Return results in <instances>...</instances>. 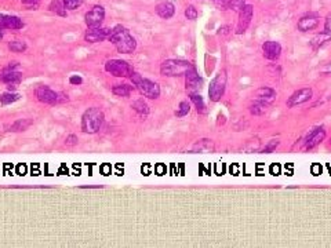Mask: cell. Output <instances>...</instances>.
<instances>
[{
	"label": "cell",
	"mask_w": 331,
	"mask_h": 248,
	"mask_svg": "<svg viewBox=\"0 0 331 248\" xmlns=\"http://www.w3.org/2000/svg\"><path fill=\"white\" fill-rule=\"evenodd\" d=\"M109 40L117 48V51L123 53V54H130L137 48L135 39L132 38L130 31L126 26H122V25H117V26H115L112 29Z\"/></svg>",
	"instance_id": "6da1fadb"
},
{
	"label": "cell",
	"mask_w": 331,
	"mask_h": 248,
	"mask_svg": "<svg viewBox=\"0 0 331 248\" xmlns=\"http://www.w3.org/2000/svg\"><path fill=\"white\" fill-rule=\"evenodd\" d=\"M130 79L132 84L137 87V90L144 97H147L149 100H156V98L160 97V87H159L157 83H154V82L149 80V79L142 78L141 75L135 73V72L131 75Z\"/></svg>",
	"instance_id": "7a4b0ae2"
},
{
	"label": "cell",
	"mask_w": 331,
	"mask_h": 248,
	"mask_svg": "<svg viewBox=\"0 0 331 248\" xmlns=\"http://www.w3.org/2000/svg\"><path fill=\"white\" fill-rule=\"evenodd\" d=\"M193 65L189 61L185 60H167L160 65V73L163 76L169 78H177V76H185V73L189 69H192Z\"/></svg>",
	"instance_id": "3957f363"
},
{
	"label": "cell",
	"mask_w": 331,
	"mask_h": 248,
	"mask_svg": "<svg viewBox=\"0 0 331 248\" xmlns=\"http://www.w3.org/2000/svg\"><path fill=\"white\" fill-rule=\"evenodd\" d=\"M104 123V113L100 109L90 108L82 117V130L87 134H95Z\"/></svg>",
	"instance_id": "277c9868"
},
{
	"label": "cell",
	"mask_w": 331,
	"mask_h": 248,
	"mask_svg": "<svg viewBox=\"0 0 331 248\" xmlns=\"http://www.w3.org/2000/svg\"><path fill=\"white\" fill-rule=\"evenodd\" d=\"M226 80L228 76L225 72H220L216 78L211 80L210 87H208V98L210 101L218 102L225 94V88H226Z\"/></svg>",
	"instance_id": "5b68a950"
},
{
	"label": "cell",
	"mask_w": 331,
	"mask_h": 248,
	"mask_svg": "<svg viewBox=\"0 0 331 248\" xmlns=\"http://www.w3.org/2000/svg\"><path fill=\"white\" fill-rule=\"evenodd\" d=\"M105 70L116 78H130L134 73L132 66L123 60H110L105 63Z\"/></svg>",
	"instance_id": "8992f818"
},
{
	"label": "cell",
	"mask_w": 331,
	"mask_h": 248,
	"mask_svg": "<svg viewBox=\"0 0 331 248\" xmlns=\"http://www.w3.org/2000/svg\"><path fill=\"white\" fill-rule=\"evenodd\" d=\"M35 94H36V98L39 101L47 103V105H55V103H60V102L68 101V98H65L62 94L55 93L54 90H51L47 85H39Z\"/></svg>",
	"instance_id": "52a82bcc"
},
{
	"label": "cell",
	"mask_w": 331,
	"mask_h": 248,
	"mask_svg": "<svg viewBox=\"0 0 331 248\" xmlns=\"http://www.w3.org/2000/svg\"><path fill=\"white\" fill-rule=\"evenodd\" d=\"M253 14H254V7L251 4H244L243 7L239 10V21H238V26H236V33L242 35L248 29L251 20H253Z\"/></svg>",
	"instance_id": "ba28073f"
},
{
	"label": "cell",
	"mask_w": 331,
	"mask_h": 248,
	"mask_svg": "<svg viewBox=\"0 0 331 248\" xmlns=\"http://www.w3.org/2000/svg\"><path fill=\"white\" fill-rule=\"evenodd\" d=\"M17 63H10L8 66L0 69V82L8 85H16L21 82V72L17 70Z\"/></svg>",
	"instance_id": "9c48e42d"
},
{
	"label": "cell",
	"mask_w": 331,
	"mask_h": 248,
	"mask_svg": "<svg viewBox=\"0 0 331 248\" xmlns=\"http://www.w3.org/2000/svg\"><path fill=\"white\" fill-rule=\"evenodd\" d=\"M201 84H203V80L199 76V73H198V70H196L195 66L185 73V87H186L188 93H198L201 88Z\"/></svg>",
	"instance_id": "30bf717a"
},
{
	"label": "cell",
	"mask_w": 331,
	"mask_h": 248,
	"mask_svg": "<svg viewBox=\"0 0 331 248\" xmlns=\"http://www.w3.org/2000/svg\"><path fill=\"white\" fill-rule=\"evenodd\" d=\"M105 18V8L102 6H94V7L86 14L85 21L87 28H98Z\"/></svg>",
	"instance_id": "8fae6325"
},
{
	"label": "cell",
	"mask_w": 331,
	"mask_h": 248,
	"mask_svg": "<svg viewBox=\"0 0 331 248\" xmlns=\"http://www.w3.org/2000/svg\"><path fill=\"white\" fill-rule=\"evenodd\" d=\"M312 97H313V91H312V88H300V90H297L295 93L291 94V97L287 100V106L288 108H294V106H298L301 103H305V102H308L312 100Z\"/></svg>",
	"instance_id": "7c38bea8"
},
{
	"label": "cell",
	"mask_w": 331,
	"mask_h": 248,
	"mask_svg": "<svg viewBox=\"0 0 331 248\" xmlns=\"http://www.w3.org/2000/svg\"><path fill=\"white\" fill-rule=\"evenodd\" d=\"M110 32H112V29H109V28H101V26H98V28H88L86 31L85 39L88 43H100V41H104L105 39H109Z\"/></svg>",
	"instance_id": "4fadbf2b"
},
{
	"label": "cell",
	"mask_w": 331,
	"mask_h": 248,
	"mask_svg": "<svg viewBox=\"0 0 331 248\" xmlns=\"http://www.w3.org/2000/svg\"><path fill=\"white\" fill-rule=\"evenodd\" d=\"M262 53H264L265 58H268L270 61H275L282 54V46L277 41L268 40L262 44Z\"/></svg>",
	"instance_id": "5bb4252c"
},
{
	"label": "cell",
	"mask_w": 331,
	"mask_h": 248,
	"mask_svg": "<svg viewBox=\"0 0 331 248\" xmlns=\"http://www.w3.org/2000/svg\"><path fill=\"white\" fill-rule=\"evenodd\" d=\"M324 137H326V131H324L323 128H315L313 131L309 134L308 138L305 140L304 150H312L313 147L320 145L322 141L324 140Z\"/></svg>",
	"instance_id": "9a60e30c"
},
{
	"label": "cell",
	"mask_w": 331,
	"mask_h": 248,
	"mask_svg": "<svg viewBox=\"0 0 331 248\" xmlns=\"http://www.w3.org/2000/svg\"><path fill=\"white\" fill-rule=\"evenodd\" d=\"M21 28H23V22L20 17L0 14V29H21Z\"/></svg>",
	"instance_id": "2e32d148"
},
{
	"label": "cell",
	"mask_w": 331,
	"mask_h": 248,
	"mask_svg": "<svg viewBox=\"0 0 331 248\" xmlns=\"http://www.w3.org/2000/svg\"><path fill=\"white\" fill-rule=\"evenodd\" d=\"M319 22H320L319 17L315 16V14H309V16L302 17L298 21V23H297V26H298V29L301 32H308L317 28Z\"/></svg>",
	"instance_id": "e0dca14e"
},
{
	"label": "cell",
	"mask_w": 331,
	"mask_h": 248,
	"mask_svg": "<svg viewBox=\"0 0 331 248\" xmlns=\"http://www.w3.org/2000/svg\"><path fill=\"white\" fill-rule=\"evenodd\" d=\"M254 95L255 100L266 102L268 105H270L272 102L276 100V91L273 88H270V87H261V88H258L254 93Z\"/></svg>",
	"instance_id": "ac0fdd59"
},
{
	"label": "cell",
	"mask_w": 331,
	"mask_h": 248,
	"mask_svg": "<svg viewBox=\"0 0 331 248\" xmlns=\"http://www.w3.org/2000/svg\"><path fill=\"white\" fill-rule=\"evenodd\" d=\"M156 14L163 20H170L176 14V6L171 1H162L156 6Z\"/></svg>",
	"instance_id": "d6986e66"
},
{
	"label": "cell",
	"mask_w": 331,
	"mask_h": 248,
	"mask_svg": "<svg viewBox=\"0 0 331 248\" xmlns=\"http://www.w3.org/2000/svg\"><path fill=\"white\" fill-rule=\"evenodd\" d=\"M132 109L138 113L139 116H147L149 113V106H148V103L142 98L132 102Z\"/></svg>",
	"instance_id": "ffe728a7"
},
{
	"label": "cell",
	"mask_w": 331,
	"mask_h": 248,
	"mask_svg": "<svg viewBox=\"0 0 331 248\" xmlns=\"http://www.w3.org/2000/svg\"><path fill=\"white\" fill-rule=\"evenodd\" d=\"M32 122L31 120H28V119H20V120H17L14 123L10 125V131H25L28 127H31Z\"/></svg>",
	"instance_id": "44dd1931"
},
{
	"label": "cell",
	"mask_w": 331,
	"mask_h": 248,
	"mask_svg": "<svg viewBox=\"0 0 331 248\" xmlns=\"http://www.w3.org/2000/svg\"><path fill=\"white\" fill-rule=\"evenodd\" d=\"M112 93L115 94L116 97H130L132 93V87L129 84H116L112 88Z\"/></svg>",
	"instance_id": "7402d4cb"
},
{
	"label": "cell",
	"mask_w": 331,
	"mask_h": 248,
	"mask_svg": "<svg viewBox=\"0 0 331 248\" xmlns=\"http://www.w3.org/2000/svg\"><path fill=\"white\" fill-rule=\"evenodd\" d=\"M191 101L193 102V105L196 106V110H198L200 115H204V113L207 112V109H206V103L203 102V98H201L199 94H196V93L191 94Z\"/></svg>",
	"instance_id": "603a6c76"
},
{
	"label": "cell",
	"mask_w": 331,
	"mask_h": 248,
	"mask_svg": "<svg viewBox=\"0 0 331 248\" xmlns=\"http://www.w3.org/2000/svg\"><path fill=\"white\" fill-rule=\"evenodd\" d=\"M266 110H268V103H266V102L258 101V100L250 106V112H251L253 115H255V116H261V115H264Z\"/></svg>",
	"instance_id": "cb8c5ba5"
},
{
	"label": "cell",
	"mask_w": 331,
	"mask_h": 248,
	"mask_svg": "<svg viewBox=\"0 0 331 248\" xmlns=\"http://www.w3.org/2000/svg\"><path fill=\"white\" fill-rule=\"evenodd\" d=\"M21 98V95L17 93H11V91H6L0 95V102L1 105H10V103H14Z\"/></svg>",
	"instance_id": "d4e9b609"
},
{
	"label": "cell",
	"mask_w": 331,
	"mask_h": 248,
	"mask_svg": "<svg viewBox=\"0 0 331 248\" xmlns=\"http://www.w3.org/2000/svg\"><path fill=\"white\" fill-rule=\"evenodd\" d=\"M50 10L53 13H55V14H58V16H66V8L64 6V1L62 0H53L51 4H50Z\"/></svg>",
	"instance_id": "484cf974"
},
{
	"label": "cell",
	"mask_w": 331,
	"mask_h": 248,
	"mask_svg": "<svg viewBox=\"0 0 331 248\" xmlns=\"http://www.w3.org/2000/svg\"><path fill=\"white\" fill-rule=\"evenodd\" d=\"M8 48L13 53H23L26 50V43L23 40H13L8 43Z\"/></svg>",
	"instance_id": "4316f807"
},
{
	"label": "cell",
	"mask_w": 331,
	"mask_h": 248,
	"mask_svg": "<svg viewBox=\"0 0 331 248\" xmlns=\"http://www.w3.org/2000/svg\"><path fill=\"white\" fill-rule=\"evenodd\" d=\"M189 112H191V103H189L188 101H182V102H179L177 110H176V116L184 117V116H186Z\"/></svg>",
	"instance_id": "83f0119b"
},
{
	"label": "cell",
	"mask_w": 331,
	"mask_h": 248,
	"mask_svg": "<svg viewBox=\"0 0 331 248\" xmlns=\"http://www.w3.org/2000/svg\"><path fill=\"white\" fill-rule=\"evenodd\" d=\"M327 40H330V39H329V38H327V36L324 35L323 32H322L320 35H317L316 38H313V39H312V41H310V46H312V48H313V50H317L319 47L323 46V44L326 43V41H327Z\"/></svg>",
	"instance_id": "f1b7e54d"
},
{
	"label": "cell",
	"mask_w": 331,
	"mask_h": 248,
	"mask_svg": "<svg viewBox=\"0 0 331 248\" xmlns=\"http://www.w3.org/2000/svg\"><path fill=\"white\" fill-rule=\"evenodd\" d=\"M62 1H64V6L66 10H76L83 3V0H62Z\"/></svg>",
	"instance_id": "f546056e"
},
{
	"label": "cell",
	"mask_w": 331,
	"mask_h": 248,
	"mask_svg": "<svg viewBox=\"0 0 331 248\" xmlns=\"http://www.w3.org/2000/svg\"><path fill=\"white\" fill-rule=\"evenodd\" d=\"M198 16H199V13H198V10H196L195 6H188V7L185 8V17H186L188 20L193 21V20L198 18Z\"/></svg>",
	"instance_id": "4dcf8cb0"
},
{
	"label": "cell",
	"mask_w": 331,
	"mask_h": 248,
	"mask_svg": "<svg viewBox=\"0 0 331 248\" xmlns=\"http://www.w3.org/2000/svg\"><path fill=\"white\" fill-rule=\"evenodd\" d=\"M279 140H270L266 145H265V147L262 149V153H270V152H273L275 149H276L277 146H279Z\"/></svg>",
	"instance_id": "1f68e13d"
},
{
	"label": "cell",
	"mask_w": 331,
	"mask_h": 248,
	"mask_svg": "<svg viewBox=\"0 0 331 248\" xmlns=\"http://www.w3.org/2000/svg\"><path fill=\"white\" fill-rule=\"evenodd\" d=\"M244 4H246V0H231L229 8L235 10V11H239L240 8L243 7Z\"/></svg>",
	"instance_id": "d6a6232c"
},
{
	"label": "cell",
	"mask_w": 331,
	"mask_h": 248,
	"mask_svg": "<svg viewBox=\"0 0 331 248\" xmlns=\"http://www.w3.org/2000/svg\"><path fill=\"white\" fill-rule=\"evenodd\" d=\"M323 33L329 38V39H331V16H329L327 18H326V21H324V31Z\"/></svg>",
	"instance_id": "836d02e7"
},
{
	"label": "cell",
	"mask_w": 331,
	"mask_h": 248,
	"mask_svg": "<svg viewBox=\"0 0 331 248\" xmlns=\"http://www.w3.org/2000/svg\"><path fill=\"white\" fill-rule=\"evenodd\" d=\"M213 1L220 10H226V8H229V4H231V0H213Z\"/></svg>",
	"instance_id": "e575fe53"
},
{
	"label": "cell",
	"mask_w": 331,
	"mask_h": 248,
	"mask_svg": "<svg viewBox=\"0 0 331 248\" xmlns=\"http://www.w3.org/2000/svg\"><path fill=\"white\" fill-rule=\"evenodd\" d=\"M21 1H22L23 4L29 8V10H35V8L39 6V1H40V0H21Z\"/></svg>",
	"instance_id": "d590c367"
},
{
	"label": "cell",
	"mask_w": 331,
	"mask_h": 248,
	"mask_svg": "<svg viewBox=\"0 0 331 248\" xmlns=\"http://www.w3.org/2000/svg\"><path fill=\"white\" fill-rule=\"evenodd\" d=\"M69 83L73 85H80L83 83V79L80 78V76H77V75H75V76H70L69 78Z\"/></svg>",
	"instance_id": "8d00e7d4"
},
{
	"label": "cell",
	"mask_w": 331,
	"mask_h": 248,
	"mask_svg": "<svg viewBox=\"0 0 331 248\" xmlns=\"http://www.w3.org/2000/svg\"><path fill=\"white\" fill-rule=\"evenodd\" d=\"M65 144L68 145V146H73V145H76L77 144V137L76 135H69L66 141H65Z\"/></svg>",
	"instance_id": "74e56055"
},
{
	"label": "cell",
	"mask_w": 331,
	"mask_h": 248,
	"mask_svg": "<svg viewBox=\"0 0 331 248\" xmlns=\"http://www.w3.org/2000/svg\"><path fill=\"white\" fill-rule=\"evenodd\" d=\"M220 35H228L229 33V26H222V28H220V32H218Z\"/></svg>",
	"instance_id": "f35d334b"
},
{
	"label": "cell",
	"mask_w": 331,
	"mask_h": 248,
	"mask_svg": "<svg viewBox=\"0 0 331 248\" xmlns=\"http://www.w3.org/2000/svg\"><path fill=\"white\" fill-rule=\"evenodd\" d=\"M326 72H327V73H329V72H331V62H330V65L327 66V69H326Z\"/></svg>",
	"instance_id": "ab89813d"
},
{
	"label": "cell",
	"mask_w": 331,
	"mask_h": 248,
	"mask_svg": "<svg viewBox=\"0 0 331 248\" xmlns=\"http://www.w3.org/2000/svg\"><path fill=\"white\" fill-rule=\"evenodd\" d=\"M3 38V32H1V29H0V39Z\"/></svg>",
	"instance_id": "60d3db41"
},
{
	"label": "cell",
	"mask_w": 331,
	"mask_h": 248,
	"mask_svg": "<svg viewBox=\"0 0 331 248\" xmlns=\"http://www.w3.org/2000/svg\"><path fill=\"white\" fill-rule=\"evenodd\" d=\"M330 146H331V142H330Z\"/></svg>",
	"instance_id": "b9f144b4"
}]
</instances>
